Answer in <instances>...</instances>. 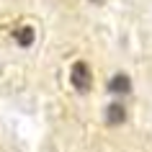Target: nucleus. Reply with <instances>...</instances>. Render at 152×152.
<instances>
[{"mask_svg":"<svg viewBox=\"0 0 152 152\" xmlns=\"http://www.w3.org/2000/svg\"><path fill=\"white\" fill-rule=\"evenodd\" d=\"M16 41L21 44V47H31L34 41H36V31H34L31 26H23V28L16 34Z\"/></svg>","mask_w":152,"mask_h":152,"instance_id":"20e7f679","label":"nucleus"},{"mask_svg":"<svg viewBox=\"0 0 152 152\" xmlns=\"http://www.w3.org/2000/svg\"><path fill=\"white\" fill-rule=\"evenodd\" d=\"M106 121H108L111 126H116V124H124V121H126V108H124L119 101L108 103V106H106Z\"/></svg>","mask_w":152,"mask_h":152,"instance_id":"7ed1b4c3","label":"nucleus"},{"mask_svg":"<svg viewBox=\"0 0 152 152\" xmlns=\"http://www.w3.org/2000/svg\"><path fill=\"white\" fill-rule=\"evenodd\" d=\"M106 88H108L111 96H129L132 93V77L126 72H116V75H111V80H108Z\"/></svg>","mask_w":152,"mask_h":152,"instance_id":"f03ea898","label":"nucleus"},{"mask_svg":"<svg viewBox=\"0 0 152 152\" xmlns=\"http://www.w3.org/2000/svg\"><path fill=\"white\" fill-rule=\"evenodd\" d=\"M70 72H72L70 75L72 88L77 90V93H88V90L93 88V72H90V67L85 62H75Z\"/></svg>","mask_w":152,"mask_h":152,"instance_id":"f257e3e1","label":"nucleus"}]
</instances>
